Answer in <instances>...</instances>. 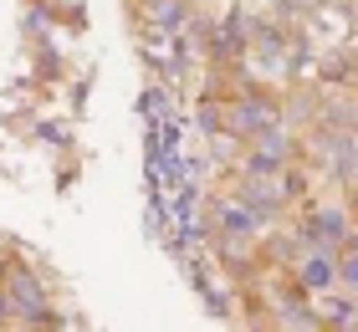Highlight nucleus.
Masks as SVG:
<instances>
[{"label":"nucleus","mask_w":358,"mask_h":332,"mask_svg":"<svg viewBox=\"0 0 358 332\" xmlns=\"http://www.w3.org/2000/svg\"><path fill=\"white\" fill-rule=\"evenodd\" d=\"M0 287H6V302H10V317L26 322V327H52L57 312H52V296H46L41 276L31 271L26 261H10V271L0 276Z\"/></svg>","instance_id":"nucleus-1"},{"label":"nucleus","mask_w":358,"mask_h":332,"mask_svg":"<svg viewBox=\"0 0 358 332\" xmlns=\"http://www.w3.org/2000/svg\"><path fill=\"white\" fill-rule=\"evenodd\" d=\"M338 281L358 287V230H348V236H343V256H338Z\"/></svg>","instance_id":"nucleus-5"},{"label":"nucleus","mask_w":358,"mask_h":332,"mask_svg":"<svg viewBox=\"0 0 358 332\" xmlns=\"http://www.w3.org/2000/svg\"><path fill=\"white\" fill-rule=\"evenodd\" d=\"M297 287H302V291H333V287H338V261H333L328 251L302 256V261H297Z\"/></svg>","instance_id":"nucleus-3"},{"label":"nucleus","mask_w":358,"mask_h":332,"mask_svg":"<svg viewBox=\"0 0 358 332\" xmlns=\"http://www.w3.org/2000/svg\"><path fill=\"white\" fill-rule=\"evenodd\" d=\"M287 164H292V138H287L282 128H266V133H256V138H251L246 169H251L256 179H282Z\"/></svg>","instance_id":"nucleus-2"},{"label":"nucleus","mask_w":358,"mask_h":332,"mask_svg":"<svg viewBox=\"0 0 358 332\" xmlns=\"http://www.w3.org/2000/svg\"><path fill=\"white\" fill-rule=\"evenodd\" d=\"M256 230H262V220L241 205V199H231V205H220V236H231V240H251Z\"/></svg>","instance_id":"nucleus-4"}]
</instances>
